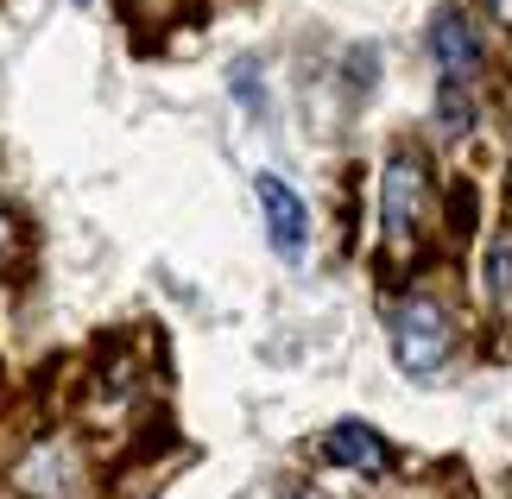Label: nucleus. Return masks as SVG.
I'll return each mask as SVG.
<instances>
[{"label":"nucleus","instance_id":"f257e3e1","mask_svg":"<svg viewBox=\"0 0 512 499\" xmlns=\"http://www.w3.org/2000/svg\"><path fill=\"white\" fill-rule=\"evenodd\" d=\"M430 165H424V152H411L399 146L386 158V171H380V234H386V253L392 259H411L418 253V234L430 222Z\"/></svg>","mask_w":512,"mask_h":499},{"label":"nucleus","instance_id":"f03ea898","mask_svg":"<svg viewBox=\"0 0 512 499\" xmlns=\"http://www.w3.org/2000/svg\"><path fill=\"white\" fill-rule=\"evenodd\" d=\"M449 348H456V323L437 297H405L392 310V361L405 379H437L449 367Z\"/></svg>","mask_w":512,"mask_h":499},{"label":"nucleus","instance_id":"7ed1b4c3","mask_svg":"<svg viewBox=\"0 0 512 499\" xmlns=\"http://www.w3.org/2000/svg\"><path fill=\"white\" fill-rule=\"evenodd\" d=\"M253 196H260V215H266V241H272V253H279L285 266H298V259L310 253V209H304V196L291 190L285 177H272V171L253 177Z\"/></svg>","mask_w":512,"mask_h":499},{"label":"nucleus","instance_id":"20e7f679","mask_svg":"<svg viewBox=\"0 0 512 499\" xmlns=\"http://www.w3.org/2000/svg\"><path fill=\"white\" fill-rule=\"evenodd\" d=\"M430 57H437L443 89H475V76H481V38H475V26H468L462 7H443L437 19H430Z\"/></svg>","mask_w":512,"mask_h":499},{"label":"nucleus","instance_id":"39448f33","mask_svg":"<svg viewBox=\"0 0 512 499\" xmlns=\"http://www.w3.org/2000/svg\"><path fill=\"white\" fill-rule=\"evenodd\" d=\"M323 462H336L348 474H367V481H380V474L392 468V449H386V436L361 424V417H342V424H329L323 430Z\"/></svg>","mask_w":512,"mask_h":499},{"label":"nucleus","instance_id":"423d86ee","mask_svg":"<svg viewBox=\"0 0 512 499\" xmlns=\"http://www.w3.org/2000/svg\"><path fill=\"white\" fill-rule=\"evenodd\" d=\"M13 493L19 499H64L70 493V449L64 443H38L19 455L13 468Z\"/></svg>","mask_w":512,"mask_h":499},{"label":"nucleus","instance_id":"0eeeda50","mask_svg":"<svg viewBox=\"0 0 512 499\" xmlns=\"http://www.w3.org/2000/svg\"><path fill=\"white\" fill-rule=\"evenodd\" d=\"M487 291H494L500 310H512V228H500L494 253H487Z\"/></svg>","mask_w":512,"mask_h":499},{"label":"nucleus","instance_id":"6e6552de","mask_svg":"<svg viewBox=\"0 0 512 499\" xmlns=\"http://www.w3.org/2000/svg\"><path fill=\"white\" fill-rule=\"evenodd\" d=\"M494 19H500V26H512V0H494Z\"/></svg>","mask_w":512,"mask_h":499},{"label":"nucleus","instance_id":"1a4fd4ad","mask_svg":"<svg viewBox=\"0 0 512 499\" xmlns=\"http://www.w3.org/2000/svg\"><path fill=\"white\" fill-rule=\"evenodd\" d=\"M0 241H7V209H0Z\"/></svg>","mask_w":512,"mask_h":499},{"label":"nucleus","instance_id":"9d476101","mask_svg":"<svg viewBox=\"0 0 512 499\" xmlns=\"http://www.w3.org/2000/svg\"><path fill=\"white\" fill-rule=\"evenodd\" d=\"M76 7H83V0H76Z\"/></svg>","mask_w":512,"mask_h":499}]
</instances>
